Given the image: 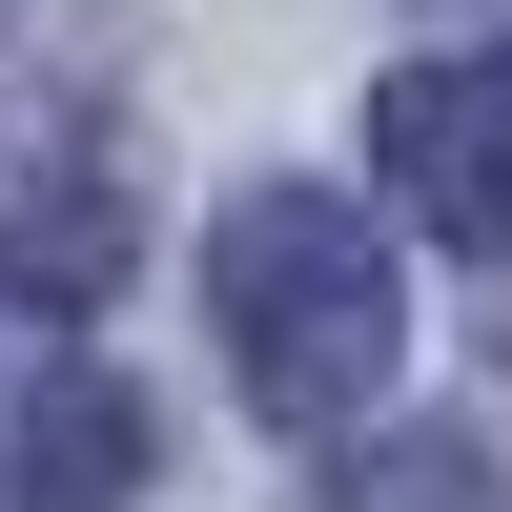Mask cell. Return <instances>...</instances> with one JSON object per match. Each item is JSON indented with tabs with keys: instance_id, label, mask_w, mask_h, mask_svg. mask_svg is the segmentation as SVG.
<instances>
[{
	"instance_id": "cell-1",
	"label": "cell",
	"mask_w": 512,
	"mask_h": 512,
	"mask_svg": "<svg viewBox=\"0 0 512 512\" xmlns=\"http://www.w3.org/2000/svg\"><path fill=\"white\" fill-rule=\"evenodd\" d=\"M205 308H226V369H246V410H267V431L369 410V390H390V349H410V287H390V246H369V205H308V185L226 205Z\"/></svg>"
},
{
	"instance_id": "cell-2",
	"label": "cell",
	"mask_w": 512,
	"mask_h": 512,
	"mask_svg": "<svg viewBox=\"0 0 512 512\" xmlns=\"http://www.w3.org/2000/svg\"><path fill=\"white\" fill-rule=\"evenodd\" d=\"M123 267H144L123 144H103V123H21V144H0V308L82 328V308H123Z\"/></svg>"
},
{
	"instance_id": "cell-3",
	"label": "cell",
	"mask_w": 512,
	"mask_h": 512,
	"mask_svg": "<svg viewBox=\"0 0 512 512\" xmlns=\"http://www.w3.org/2000/svg\"><path fill=\"white\" fill-rule=\"evenodd\" d=\"M369 164H390V205H410V226H451V246H512V41L369 82Z\"/></svg>"
},
{
	"instance_id": "cell-4",
	"label": "cell",
	"mask_w": 512,
	"mask_h": 512,
	"mask_svg": "<svg viewBox=\"0 0 512 512\" xmlns=\"http://www.w3.org/2000/svg\"><path fill=\"white\" fill-rule=\"evenodd\" d=\"M123 472H144V410H123L103 369H62V390L21 410V492L41 512H123Z\"/></svg>"
},
{
	"instance_id": "cell-5",
	"label": "cell",
	"mask_w": 512,
	"mask_h": 512,
	"mask_svg": "<svg viewBox=\"0 0 512 512\" xmlns=\"http://www.w3.org/2000/svg\"><path fill=\"white\" fill-rule=\"evenodd\" d=\"M328 512H512V472H492L472 431H369V472L328 492Z\"/></svg>"
}]
</instances>
